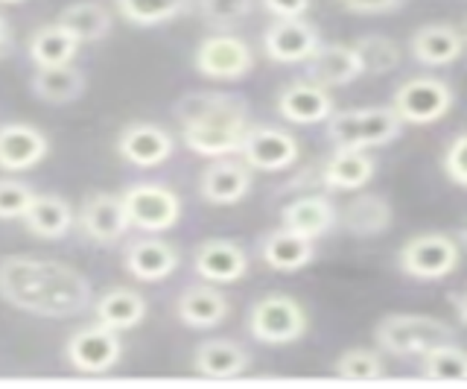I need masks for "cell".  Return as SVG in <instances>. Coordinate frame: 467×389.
<instances>
[{"label":"cell","instance_id":"obj_15","mask_svg":"<svg viewBox=\"0 0 467 389\" xmlns=\"http://www.w3.org/2000/svg\"><path fill=\"white\" fill-rule=\"evenodd\" d=\"M117 152H120L123 162L150 170L170 162L175 152V141L158 123H129L117 138Z\"/></svg>","mask_w":467,"mask_h":389},{"label":"cell","instance_id":"obj_26","mask_svg":"<svg viewBox=\"0 0 467 389\" xmlns=\"http://www.w3.org/2000/svg\"><path fill=\"white\" fill-rule=\"evenodd\" d=\"M374 158L368 150H336L325 164H321V184L327 191H359L374 179Z\"/></svg>","mask_w":467,"mask_h":389},{"label":"cell","instance_id":"obj_38","mask_svg":"<svg viewBox=\"0 0 467 389\" xmlns=\"http://www.w3.org/2000/svg\"><path fill=\"white\" fill-rule=\"evenodd\" d=\"M36 191L18 179H0V220H24Z\"/></svg>","mask_w":467,"mask_h":389},{"label":"cell","instance_id":"obj_44","mask_svg":"<svg viewBox=\"0 0 467 389\" xmlns=\"http://www.w3.org/2000/svg\"><path fill=\"white\" fill-rule=\"evenodd\" d=\"M456 240H459V247H462V249H467V220L462 223V228H459V237H456Z\"/></svg>","mask_w":467,"mask_h":389},{"label":"cell","instance_id":"obj_41","mask_svg":"<svg viewBox=\"0 0 467 389\" xmlns=\"http://www.w3.org/2000/svg\"><path fill=\"white\" fill-rule=\"evenodd\" d=\"M348 12H357V16H383V12L400 9L406 0H339Z\"/></svg>","mask_w":467,"mask_h":389},{"label":"cell","instance_id":"obj_32","mask_svg":"<svg viewBox=\"0 0 467 389\" xmlns=\"http://www.w3.org/2000/svg\"><path fill=\"white\" fill-rule=\"evenodd\" d=\"M58 24H65L82 45H97V41H102L111 33L114 21H111V12L102 4H97V0H77V4L62 9Z\"/></svg>","mask_w":467,"mask_h":389},{"label":"cell","instance_id":"obj_6","mask_svg":"<svg viewBox=\"0 0 467 389\" xmlns=\"http://www.w3.org/2000/svg\"><path fill=\"white\" fill-rule=\"evenodd\" d=\"M462 261L459 240L441 232H427L409 237L398 252V267L403 276L418 281H441L450 272H456Z\"/></svg>","mask_w":467,"mask_h":389},{"label":"cell","instance_id":"obj_39","mask_svg":"<svg viewBox=\"0 0 467 389\" xmlns=\"http://www.w3.org/2000/svg\"><path fill=\"white\" fill-rule=\"evenodd\" d=\"M444 173L450 182L467 187V132L459 135L444 152Z\"/></svg>","mask_w":467,"mask_h":389},{"label":"cell","instance_id":"obj_34","mask_svg":"<svg viewBox=\"0 0 467 389\" xmlns=\"http://www.w3.org/2000/svg\"><path fill=\"white\" fill-rule=\"evenodd\" d=\"M420 374L432 381H467V352L459 349L456 340L435 345L420 354Z\"/></svg>","mask_w":467,"mask_h":389},{"label":"cell","instance_id":"obj_35","mask_svg":"<svg viewBox=\"0 0 467 389\" xmlns=\"http://www.w3.org/2000/svg\"><path fill=\"white\" fill-rule=\"evenodd\" d=\"M354 50L359 53L362 70L371 77L389 74L400 65V47L389 36H362L354 41Z\"/></svg>","mask_w":467,"mask_h":389},{"label":"cell","instance_id":"obj_20","mask_svg":"<svg viewBox=\"0 0 467 389\" xmlns=\"http://www.w3.org/2000/svg\"><path fill=\"white\" fill-rule=\"evenodd\" d=\"M50 152V141L41 129L29 123L0 126V170L24 173L41 164Z\"/></svg>","mask_w":467,"mask_h":389},{"label":"cell","instance_id":"obj_37","mask_svg":"<svg viewBox=\"0 0 467 389\" xmlns=\"http://www.w3.org/2000/svg\"><path fill=\"white\" fill-rule=\"evenodd\" d=\"M333 372L348 381H377V378H386V363H383V357L371 349H348L333 363Z\"/></svg>","mask_w":467,"mask_h":389},{"label":"cell","instance_id":"obj_45","mask_svg":"<svg viewBox=\"0 0 467 389\" xmlns=\"http://www.w3.org/2000/svg\"><path fill=\"white\" fill-rule=\"evenodd\" d=\"M0 4H24V0H0Z\"/></svg>","mask_w":467,"mask_h":389},{"label":"cell","instance_id":"obj_24","mask_svg":"<svg viewBox=\"0 0 467 389\" xmlns=\"http://www.w3.org/2000/svg\"><path fill=\"white\" fill-rule=\"evenodd\" d=\"M316 240H306L289 228H272L260 237V261L277 272H296L313 264L316 258Z\"/></svg>","mask_w":467,"mask_h":389},{"label":"cell","instance_id":"obj_12","mask_svg":"<svg viewBox=\"0 0 467 389\" xmlns=\"http://www.w3.org/2000/svg\"><path fill=\"white\" fill-rule=\"evenodd\" d=\"M318 47L321 36L304 18H272L266 30H263V53L277 65H306Z\"/></svg>","mask_w":467,"mask_h":389},{"label":"cell","instance_id":"obj_30","mask_svg":"<svg viewBox=\"0 0 467 389\" xmlns=\"http://www.w3.org/2000/svg\"><path fill=\"white\" fill-rule=\"evenodd\" d=\"M94 313L99 325L123 334V331L138 328L146 320V299L138 290H129V287H111L94 301Z\"/></svg>","mask_w":467,"mask_h":389},{"label":"cell","instance_id":"obj_19","mask_svg":"<svg viewBox=\"0 0 467 389\" xmlns=\"http://www.w3.org/2000/svg\"><path fill=\"white\" fill-rule=\"evenodd\" d=\"M231 313L228 296L219 290V284H193L182 290V296L175 299V316L184 328L193 331H211L219 328Z\"/></svg>","mask_w":467,"mask_h":389},{"label":"cell","instance_id":"obj_10","mask_svg":"<svg viewBox=\"0 0 467 389\" xmlns=\"http://www.w3.org/2000/svg\"><path fill=\"white\" fill-rule=\"evenodd\" d=\"M120 357H123L120 334L99 322L73 331L65 342V360L70 363V369L85 374H106L120 363Z\"/></svg>","mask_w":467,"mask_h":389},{"label":"cell","instance_id":"obj_22","mask_svg":"<svg viewBox=\"0 0 467 389\" xmlns=\"http://www.w3.org/2000/svg\"><path fill=\"white\" fill-rule=\"evenodd\" d=\"M409 53L427 68H444L464 53V36L452 24H423L409 38Z\"/></svg>","mask_w":467,"mask_h":389},{"label":"cell","instance_id":"obj_33","mask_svg":"<svg viewBox=\"0 0 467 389\" xmlns=\"http://www.w3.org/2000/svg\"><path fill=\"white\" fill-rule=\"evenodd\" d=\"M117 12L135 26H158L175 21L193 6V0H114Z\"/></svg>","mask_w":467,"mask_h":389},{"label":"cell","instance_id":"obj_9","mask_svg":"<svg viewBox=\"0 0 467 389\" xmlns=\"http://www.w3.org/2000/svg\"><path fill=\"white\" fill-rule=\"evenodd\" d=\"M193 65L204 79L240 82L254 70V53L243 38L231 33H216L196 47Z\"/></svg>","mask_w":467,"mask_h":389},{"label":"cell","instance_id":"obj_36","mask_svg":"<svg viewBox=\"0 0 467 389\" xmlns=\"http://www.w3.org/2000/svg\"><path fill=\"white\" fill-rule=\"evenodd\" d=\"M202 21L216 33H228L240 26L254 9V0H196Z\"/></svg>","mask_w":467,"mask_h":389},{"label":"cell","instance_id":"obj_31","mask_svg":"<svg viewBox=\"0 0 467 389\" xmlns=\"http://www.w3.org/2000/svg\"><path fill=\"white\" fill-rule=\"evenodd\" d=\"M29 89L41 100V103L50 106H67L77 103L85 94V74L73 65H58V68H38L33 79H29Z\"/></svg>","mask_w":467,"mask_h":389},{"label":"cell","instance_id":"obj_14","mask_svg":"<svg viewBox=\"0 0 467 389\" xmlns=\"http://www.w3.org/2000/svg\"><path fill=\"white\" fill-rule=\"evenodd\" d=\"M252 167L243 158H213L199 179V194L211 205H237L252 191Z\"/></svg>","mask_w":467,"mask_h":389},{"label":"cell","instance_id":"obj_11","mask_svg":"<svg viewBox=\"0 0 467 389\" xmlns=\"http://www.w3.org/2000/svg\"><path fill=\"white\" fill-rule=\"evenodd\" d=\"M237 155L252 170L281 173L298 162L301 147H298V138L281 126H248Z\"/></svg>","mask_w":467,"mask_h":389},{"label":"cell","instance_id":"obj_2","mask_svg":"<svg viewBox=\"0 0 467 389\" xmlns=\"http://www.w3.org/2000/svg\"><path fill=\"white\" fill-rule=\"evenodd\" d=\"M175 118L182 123V138L190 152L202 158L237 155L248 132L245 100L225 91H193L175 103Z\"/></svg>","mask_w":467,"mask_h":389},{"label":"cell","instance_id":"obj_13","mask_svg":"<svg viewBox=\"0 0 467 389\" xmlns=\"http://www.w3.org/2000/svg\"><path fill=\"white\" fill-rule=\"evenodd\" d=\"M77 223H79V232L88 240L99 243V247L120 243L126 237V232L131 228L123 194H106V191L85 196Z\"/></svg>","mask_w":467,"mask_h":389},{"label":"cell","instance_id":"obj_29","mask_svg":"<svg viewBox=\"0 0 467 389\" xmlns=\"http://www.w3.org/2000/svg\"><path fill=\"white\" fill-rule=\"evenodd\" d=\"M82 41L73 36L65 24H44L29 36V59L36 68H58V65H73Z\"/></svg>","mask_w":467,"mask_h":389},{"label":"cell","instance_id":"obj_16","mask_svg":"<svg viewBox=\"0 0 467 389\" xmlns=\"http://www.w3.org/2000/svg\"><path fill=\"white\" fill-rule=\"evenodd\" d=\"M182 264V255L172 243L161 237H138L131 240L123 252V267L131 279H138L143 284H158L167 281Z\"/></svg>","mask_w":467,"mask_h":389},{"label":"cell","instance_id":"obj_28","mask_svg":"<svg viewBox=\"0 0 467 389\" xmlns=\"http://www.w3.org/2000/svg\"><path fill=\"white\" fill-rule=\"evenodd\" d=\"M394 220V211L389 199L377 194H359L339 211V226L354 237H377L389 232Z\"/></svg>","mask_w":467,"mask_h":389},{"label":"cell","instance_id":"obj_3","mask_svg":"<svg viewBox=\"0 0 467 389\" xmlns=\"http://www.w3.org/2000/svg\"><path fill=\"white\" fill-rule=\"evenodd\" d=\"M403 126L406 123L391 106L345 109L327 118V138L336 150H374L400 138Z\"/></svg>","mask_w":467,"mask_h":389},{"label":"cell","instance_id":"obj_40","mask_svg":"<svg viewBox=\"0 0 467 389\" xmlns=\"http://www.w3.org/2000/svg\"><path fill=\"white\" fill-rule=\"evenodd\" d=\"M272 18H304L313 0H260Z\"/></svg>","mask_w":467,"mask_h":389},{"label":"cell","instance_id":"obj_8","mask_svg":"<svg viewBox=\"0 0 467 389\" xmlns=\"http://www.w3.org/2000/svg\"><path fill=\"white\" fill-rule=\"evenodd\" d=\"M123 203L131 228H140L146 235L170 232L182 220V199L175 191L155 182L131 184L123 191Z\"/></svg>","mask_w":467,"mask_h":389},{"label":"cell","instance_id":"obj_4","mask_svg":"<svg viewBox=\"0 0 467 389\" xmlns=\"http://www.w3.org/2000/svg\"><path fill=\"white\" fill-rule=\"evenodd\" d=\"M374 340L391 357H420L441 342L456 340V331L435 316L423 313H391L374 328Z\"/></svg>","mask_w":467,"mask_h":389},{"label":"cell","instance_id":"obj_18","mask_svg":"<svg viewBox=\"0 0 467 389\" xmlns=\"http://www.w3.org/2000/svg\"><path fill=\"white\" fill-rule=\"evenodd\" d=\"M277 111H281L284 121L296 126H313V123H327V118L336 109H333L330 89L313 79H296L277 94Z\"/></svg>","mask_w":467,"mask_h":389},{"label":"cell","instance_id":"obj_1","mask_svg":"<svg viewBox=\"0 0 467 389\" xmlns=\"http://www.w3.org/2000/svg\"><path fill=\"white\" fill-rule=\"evenodd\" d=\"M0 299L24 313L44 320L79 316L94 301L91 281L62 261L29 255L0 258Z\"/></svg>","mask_w":467,"mask_h":389},{"label":"cell","instance_id":"obj_5","mask_svg":"<svg viewBox=\"0 0 467 389\" xmlns=\"http://www.w3.org/2000/svg\"><path fill=\"white\" fill-rule=\"evenodd\" d=\"M310 320L298 299L286 293H266L248 310V334L263 345H292L298 342Z\"/></svg>","mask_w":467,"mask_h":389},{"label":"cell","instance_id":"obj_25","mask_svg":"<svg viewBox=\"0 0 467 389\" xmlns=\"http://www.w3.org/2000/svg\"><path fill=\"white\" fill-rule=\"evenodd\" d=\"M248 366H252V354L234 340H208L193 352V369L202 378H240Z\"/></svg>","mask_w":467,"mask_h":389},{"label":"cell","instance_id":"obj_27","mask_svg":"<svg viewBox=\"0 0 467 389\" xmlns=\"http://www.w3.org/2000/svg\"><path fill=\"white\" fill-rule=\"evenodd\" d=\"M21 223L26 226V232L38 240H62L73 228V223H77V214H73L65 196L36 194L33 205H29Z\"/></svg>","mask_w":467,"mask_h":389},{"label":"cell","instance_id":"obj_43","mask_svg":"<svg viewBox=\"0 0 467 389\" xmlns=\"http://www.w3.org/2000/svg\"><path fill=\"white\" fill-rule=\"evenodd\" d=\"M450 305L456 308V316L462 320V325H467V290L452 293V296H450Z\"/></svg>","mask_w":467,"mask_h":389},{"label":"cell","instance_id":"obj_23","mask_svg":"<svg viewBox=\"0 0 467 389\" xmlns=\"http://www.w3.org/2000/svg\"><path fill=\"white\" fill-rule=\"evenodd\" d=\"M362 74L365 70L354 45H321L306 62V79L325 85V89H342Z\"/></svg>","mask_w":467,"mask_h":389},{"label":"cell","instance_id":"obj_42","mask_svg":"<svg viewBox=\"0 0 467 389\" xmlns=\"http://www.w3.org/2000/svg\"><path fill=\"white\" fill-rule=\"evenodd\" d=\"M12 26H9V21L0 16V59H4V56H9L12 53Z\"/></svg>","mask_w":467,"mask_h":389},{"label":"cell","instance_id":"obj_21","mask_svg":"<svg viewBox=\"0 0 467 389\" xmlns=\"http://www.w3.org/2000/svg\"><path fill=\"white\" fill-rule=\"evenodd\" d=\"M336 223H339V211H336V205L327 196L318 194L298 196L281 208V226L306 240L325 237Z\"/></svg>","mask_w":467,"mask_h":389},{"label":"cell","instance_id":"obj_7","mask_svg":"<svg viewBox=\"0 0 467 389\" xmlns=\"http://www.w3.org/2000/svg\"><path fill=\"white\" fill-rule=\"evenodd\" d=\"M456 103L452 89L438 77H412L394 91L391 109L400 114V121L409 126H430L441 121Z\"/></svg>","mask_w":467,"mask_h":389},{"label":"cell","instance_id":"obj_17","mask_svg":"<svg viewBox=\"0 0 467 389\" xmlns=\"http://www.w3.org/2000/svg\"><path fill=\"white\" fill-rule=\"evenodd\" d=\"M193 269L202 281L211 284H234L245 279L248 272V255L237 240L211 237L202 240L193 255Z\"/></svg>","mask_w":467,"mask_h":389}]
</instances>
